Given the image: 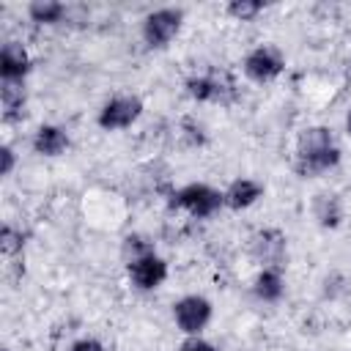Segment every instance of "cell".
<instances>
[{
	"label": "cell",
	"mask_w": 351,
	"mask_h": 351,
	"mask_svg": "<svg viewBox=\"0 0 351 351\" xmlns=\"http://www.w3.org/2000/svg\"><path fill=\"white\" fill-rule=\"evenodd\" d=\"M211 315L214 304L200 293H186L178 302H173V321L178 332H184L186 337H200V332L211 324Z\"/></svg>",
	"instance_id": "cell-4"
},
{
	"label": "cell",
	"mask_w": 351,
	"mask_h": 351,
	"mask_svg": "<svg viewBox=\"0 0 351 351\" xmlns=\"http://www.w3.org/2000/svg\"><path fill=\"white\" fill-rule=\"evenodd\" d=\"M140 115H143V99L134 93H118L101 104L96 123L104 132H121V129H129Z\"/></svg>",
	"instance_id": "cell-5"
},
{
	"label": "cell",
	"mask_w": 351,
	"mask_h": 351,
	"mask_svg": "<svg viewBox=\"0 0 351 351\" xmlns=\"http://www.w3.org/2000/svg\"><path fill=\"white\" fill-rule=\"evenodd\" d=\"M178 351H217V346L208 343V340H203V337H186L178 346Z\"/></svg>",
	"instance_id": "cell-20"
},
{
	"label": "cell",
	"mask_w": 351,
	"mask_h": 351,
	"mask_svg": "<svg viewBox=\"0 0 351 351\" xmlns=\"http://www.w3.org/2000/svg\"><path fill=\"white\" fill-rule=\"evenodd\" d=\"M0 101H3V115H5V121L19 118V115H22V107H25L22 82H3V88H0Z\"/></svg>",
	"instance_id": "cell-14"
},
{
	"label": "cell",
	"mask_w": 351,
	"mask_h": 351,
	"mask_svg": "<svg viewBox=\"0 0 351 351\" xmlns=\"http://www.w3.org/2000/svg\"><path fill=\"white\" fill-rule=\"evenodd\" d=\"M340 162V145L335 143L332 129L326 126H307L296 140L293 170L302 178H315Z\"/></svg>",
	"instance_id": "cell-1"
},
{
	"label": "cell",
	"mask_w": 351,
	"mask_h": 351,
	"mask_svg": "<svg viewBox=\"0 0 351 351\" xmlns=\"http://www.w3.org/2000/svg\"><path fill=\"white\" fill-rule=\"evenodd\" d=\"M22 244H25L22 230H16V228H11V225H3V230H0V250H3V255L19 252Z\"/></svg>",
	"instance_id": "cell-17"
},
{
	"label": "cell",
	"mask_w": 351,
	"mask_h": 351,
	"mask_svg": "<svg viewBox=\"0 0 351 351\" xmlns=\"http://www.w3.org/2000/svg\"><path fill=\"white\" fill-rule=\"evenodd\" d=\"M186 93L195 101H219L225 93V85H222V80H217L211 74H195L186 80Z\"/></svg>",
	"instance_id": "cell-12"
},
{
	"label": "cell",
	"mask_w": 351,
	"mask_h": 351,
	"mask_svg": "<svg viewBox=\"0 0 351 351\" xmlns=\"http://www.w3.org/2000/svg\"><path fill=\"white\" fill-rule=\"evenodd\" d=\"M126 274H129V282H132L137 291H156V288L167 280L170 269H167V261H165L162 255L148 252V255H143V258L126 263Z\"/></svg>",
	"instance_id": "cell-7"
},
{
	"label": "cell",
	"mask_w": 351,
	"mask_h": 351,
	"mask_svg": "<svg viewBox=\"0 0 351 351\" xmlns=\"http://www.w3.org/2000/svg\"><path fill=\"white\" fill-rule=\"evenodd\" d=\"M225 11H228L233 19H239V22H250V19H255V16L263 11V3H261V0H230V3L225 5Z\"/></svg>",
	"instance_id": "cell-16"
},
{
	"label": "cell",
	"mask_w": 351,
	"mask_h": 351,
	"mask_svg": "<svg viewBox=\"0 0 351 351\" xmlns=\"http://www.w3.org/2000/svg\"><path fill=\"white\" fill-rule=\"evenodd\" d=\"M170 206L186 211L195 219H208L225 206V197H222L219 189H214V186H208L203 181H192V184H184L181 189L173 192Z\"/></svg>",
	"instance_id": "cell-2"
},
{
	"label": "cell",
	"mask_w": 351,
	"mask_h": 351,
	"mask_svg": "<svg viewBox=\"0 0 351 351\" xmlns=\"http://www.w3.org/2000/svg\"><path fill=\"white\" fill-rule=\"evenodd\" d=\"M222 197H225V206L233 208V211H244L250 206H255L261 197H263V184L255 181V178H233L225 189H222Z\"/></svg>",
	"instance_id": "cell-9"
},
{
	"label": "cell",
	"mask_w": 351,
	"mask_h": 351,
	"mask_svg": "<svg viewBox=\"0 0 351 351\" xmlns=\"http://www.w3.org/2000/svg\"><path fill=\"white\" fill-rule=\"evenodd\" d=\"M148 252H154V247H151L143 236H126V239H123L126 263H132V261H137V258H143V255H148Z\"/></svg>",
	"instance_id": "cell-18"
},
{
	"label": "cell",
	"mask_w": 351,
	"mask_h": 351,
	"mask_svg": "<svg viewBox=\"0 0 351 351\" xmlns=\"http://www.w3.org/2000/svg\"><path fill=\"white\" fill-rule=\"evenodd\" d=\"M66 14V5L60 0H33L27 5V16L38 25H58Z\"/></svg>",
	"instance_id": "cell-13"
},
{
	"label": "cell",
	"mask_w": 351,
	"mask_h": 351,
	"mask_svg": "<svg viewBox=\"0 0 351 351\" xmlns=\"http://www.w3.org/2000/svg\"><path fill=\"white\" fill-rule=\"evenodd\" d=\"M346 132L351 134V107H348V112H346Z\"/></svg>",
	"instance_id": "cell-22"
},
{
	"label": "cell",
	"mask_w": 351,
	"mask_h": 351,
	"mask_svg": "<svg viewBox=\"0 0 351 351\" xmlns=\"http://www.w3.org/2000/svg\"><path fill=\"white\" fill-rule=\"evenodd\" d=\"M30 145H33V151L38 156H60V154H66V148L71 145V140H69V132L63 126H58V123H41L36 129Z\"/></svg>",
	"instance_id": "cell-10"
},
{
	"label": "cell",
	"mask_w": 351,
	"mask_h": 351,
	"mask_svg": "<svg viewBox=\"0 0 351 351\" xmlns=\"http://www.w3.org/2000/svg\"><path fill=\"white\" fill-rule=\"evenodd\" d=\"M30 55L19 41H5L0 49V80L3 82H22L30 74Z\"/></svg>",
	"instance_id": "cell-8"
},
{
	"label": "cell",
	"mask_w": 351,
	"mask_h": 351,
	"mask_svg": "<svg viewBox=\"0 0 351 351\" xmlns=\"http://www.w3.org/2000/svg\"><path fill=\"white\" fill-rule=\"evenodd\" d=\"M181 25H184V11L181 8H173V5H165V8H154L143 16V41L145 47L151 49H165L178 33H181Z\"/></svg>",
	"instance_id": "cell-3"
},
{
	"label": "cell",
	"mask_w": 351,
	"mask_h": 351,
	"mask_svg": "<svg viewBox=\"0 0 351 351\" xmlns=\"http://www.w3.org/2000/svg\"><path fill=\"white\" fill-rule=\"evenodd\" d=\"M69 351H104V343L96 340V337H80V340L71 343Z\"/></svg>",
	"instance_id": "cell-21"
},
{
	"label": "cell",
	"mask_w": 351,
	"mask_h": 351,
	"mask_svg": "<svg viewBox=\"0 0 351 351\" xmlns=\"http://www.w3.org/2000/svg\"><path fill=\"white\" fill-rule=\"evenodd\" d=\"M14 165H16V154L8 143L0 145V176H11L14 173Z\"/></svg>",
	"instance_id": "cell-19"
},
{
	"label": "cell",
	"mask_w": 351,
	"mask_h": 351,
	"mask_svg": "<svg viewBox=\"0 0 351 351\" xmlns=\"http://www.w3.org/2000/svg\"><path fill=\"white\" fill-rule=\"evenodd\" d=\"M315 217L324 228H335L340 219V206L335 200V195H318L315 197Z\"/></svg>",
	"instance_id": "cell-15"
},
{
	"label": "cell",
	"mask_w": 351,
	"mask_h": 351,
	"mask_svg": "<svg viewBox=\"0 0 351 351\" xmlns=\"http://www.w3.org/2000/svg\"><path fill=\"white\" fill-rule=\"evenodd\" d=\"M247 80L258 82V85H266V82H274L282 71H285V58L277 47L271 44H261L255 49H250L244 55V63H241Z\"/></svg>",
	"instance_id": "cell-6"
},
{
	"label": "cell",
	"mask_w": 351,
	"mask_h": 351,
	"mask_svg": "<svg viewBox=\"0 0 351 351\" xmlns=\"http://www.w3.org/2000/svg\"><path fill=\"white\" fill-rule=\"evenodd\" d=\"M252 293H255V299L263 302V304L280 302L282 293H285V277H282V271H280L277 266H263V269L258 271V277L252 280Z\"/></svg>",
	"instance_id": "cell-11"
}]
</instances>
